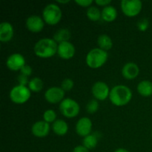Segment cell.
<instances>
[{
    "label": "cell",
    "instance_id": "obj_15",
    "mask_svg": "<svg viewBox=\"0 0 152 152\" xmlns=\"http://www.w3.org/2000/svg\"><path fill=\"white\" fill-rule=\"evenodd\" d=\"M140 73L139 67L134 62H128L122 69V74L123 77L127 80H134L138 76Z\"/></svg>",
    "mask_w": 152,
    "mask_h": 152
},
{
    "label": "cell",
    "instance_id": "obj_21",
    "mask_svg": "<svg viewBox=\"0 0 152 152\" xmlns=\"http://www.w3.org/2000/svg\"><path fill=\"white\" fill-rule=\"evenodd\" d=\"M97 43L99 48L103 50H105V51L111 50V48L113 47L112 40L106 34H102V35L99 36L98 37Z\"/></svg>",
    "mask_w": 152,
    "mask_h": 152
},
{
    "label": "cell",
    "instance_id": "obj_35",
    "mask_svg": "<svg viewBox=\"0 0 152 152\" xmlns=\"http://www.w3.org/2000/svg\"><path fill=\"white\" fill-rule=\"evenodd\" d=\"M69 0H66V1H62V0H58L57 2L61 3V4H66V3L69 2Z\"/></svg>",
    "mask_w": 152,
    "mask_h": 152
},
{
    "label": "cell",
    "instance_id": "obj_17",
    "mask_svg": "<svg viewBox=\"0 0 152 152\" xmlns=\"http://www.w3.org/2000/svg\"><path fill=\"white\" fill-rule=\"evenodd\" d=\"M52 129L56 134L64 136L68 131V126L63 120H56L52 125Z\"/></svg>",
    "mask_w": 152,
    "mask_h": 152
},
{
    "label": "cell",
    "instance_id": "obj_14",
    "mask_svg": "<svg viewBox=\"0 0 152 152\" xmlns=\"http://www.w3.org/2000/svg\"><path fill=\"white\" fill-rule=\"evenodd\" d=\"M32 134L35 137L42 138L47 136L50 132V125L45 121H38L34 123L31 128Z\"/></svg>",
    "mask_w": 152,
    "mask_h": 152
},
{
    "label": "cell",
    "instance_id": "obj_28",
    "mask_svg": "<svg viewBox=\"0 0 152 152\" xmlns=\"http://www.w3.org/2000/svg\"><path fill=\"white\" fill-rule=\"evenodd\" d=\"M148 27H149V22H148V19H145V18L138 21L137 28L140 31H145L148 29Z\"/></svg>",
    "mask_w": 152,
    "mask_h": 152
},
{
    "label": "cell",
    "instance_id": "obj_3",
    "mask_svg": "<svg viewBox=\"0 0 152 152\" xmlns=\"http://www.w3.org/2000/svg\"><path fill=\"white\" fill-rule=\"evenodd\" d=\"M108 53L100 48H94L88 53L86 56V64L91 68H99L106 62Z\"/></svg>",
    "mask_w": 152,
    "mask_h": 152
},
{
    "label": "cell",
    "instance_id": "obj_25",
    "mask_svg": "<svg viewBox=\"0 0 152 152\" xmlns=\"http://www.w3.org/2000/svg\"><path fill=\"white\" fill-rule=\"evenodd\" d=\"M43 119H44V121H45L46 123H53L56 121V112L52 109L46 110L44 114H43Z\"/></svg>",
    "mask_w": 152,
    "mask_h": 152
},
{
    "label": "cell",
    "instance_id": "obj_36",
    "mask_svg": "<svg viewBox=\"0 0 152 152\" xmlns=\"http://www.w3.org/2000/svg\"><path fill=\"white\" fill-rule=\"evenodd\" d=\"M151 137H152V133H151Z\"/></svg>",
    "mask_w": 152,
    "mask_h": 152
},
{
    "label": "cell",
    "instance_id": "obj_6",
    "mask_svg": "<svg viewBox=\"0 0 152 152\" xmlns=\"http://www.w3.org/2000/svg\"><path fill=\"white\" fill-rule=\"evenodd\" d=\"M10 99L16 104H23L31 97V90L28 87L23 86H16L10 91Z\"/></svg>",
    "mask_w": 152,
    "mask_h": 152
},
{
    "label": "cell",
    "instance_id": "obj_19",
    "mask_svg": "<svg viewBox=\"0 0 152 152\" xmlns=\"http://www.w3.org/2000/svg\"><path fill=\"white\" fill-rule=\"evenodd\" d=\"M137 91L141 96H150L152 95V83L148 80L141 81L137 86Z\"/></svg>",
    "mask_w": 152,
    "mask_h": 152
},
{
    "label": "cell",
    "instance_id": "obj_24",
    "mask_svg": "<svg viewBox=\"0 0 152 152\" xmlns=\"http://www.w3.org/2000/svg\"><path fill=\"white\" fill-rule=\"evenodd\" d=\"M87 16L90 20L98 21L102 17V12L94 6H91L87 10Z\"/></svg>",
    "mask_w": 152,
    "mask_h": 152
},
{
    "label": "cell",
    "instance_id": "obj_8",
    "mask_svg": "<svg viewBox=\"0 0 152 152\" xmlns=\"http://www.w3.org/2000/svg\"><path fill=\"white\" fill-rule=\"evenodd\" d=\"M110 91L108 86L104 82H96L92 87V94L97 100L103 101L109 97Z\"/></svg>",
    "mask_w": 152,
    "mask_h": 152
},
{
    "label": "cell",
    "instance_id": "obj_4",
    "mask_svg": "<svg viewBox=\"0 0 152 152\" xmlns=\"http://www.w3.org/2000/svg\"><path fill=\"white\" fill-rule=\"evenodd\" d=\"M42 18L48 25H55L62 19V10L57 4L50 3L45 7L42 11Z\"/></svg>",
    "mask_w": 152,
    "mask_h": 152
},
{
    "label": "cell",
    "instance_id": "obj_1",
    "mask_svg": "<svg viewBox=\"0 0 152 152\" xmlns=\"http://www.w3.org/2000/svg\"><path fill=\"white\" fill-rule=\"evenodd\" d=\"M132 98V92L131 89L123 85L114 86L110 91V101L116 106H123L127 105Z\"/></svg>",
    "mask_w": 152,
    "mask_h": 152
},
{
    "label": "cell",
    "instance_id": "obj_10",
    "mask_svg": "<svg viewBox=\"0 0 152 152\" xmlns=\"http://www.w3.org/2000/svg\"><path fill=\"white\" fill-rule=\"evenodd\" d=\"M92 130V122L88 117H82L76 124V132L80 137L88 136L91 134Z\"/></svg>",
    "mask_w": 152,
    "mask_h": 152
},
{
    "label": "cell",
    "instance_id": "obj_2",
    "mask_svg": "<svg viewBox=\"0 0 152 152\" xmlns=\"http://www.w3.org/2000/svg\"><path fill=\"white\" fill-rule=\"evenodd\" d=\"M58 45L53 39L44 38L34 45V53L40 58H50L57 53Z\"/></svg>",
    "mask_w": 152,
    "mask_h": 152
},
{
    "label": "cell",
    "instance_id": "obj_20",
    "mask_svg": "<svg viewBox=\"0 0 152 152\" xmlns=\"http://www.w3.org/2000/svg\"><path fill=\"white\" fill-rule=\"evenodd\" d=\"M71 38V32L67 28H61L58 30L54 34L53 37V39L56 42V43L65 42H68V40Z\"/></svg>",
    "mask_w": 152,
    "mask_h": 152
},
{
    "label": "cell",
    "instance_id": "obj_9",
    "mask_svg": "<svg viewBox=\"0 0 152 152\" xmlns=\"http://www.w3.org/2000/svg\"><path fill=\"white\" fill-rule=\"evenodd\" d=\"M65 96V91L62 89V88L51 87L48 89L45 93V98L46 101L51 104H56L58 102H61L64 99Z\"/></svg>",
    "mask_w": 152,
    "mask_h": 152
},
{
    "label": "cell",
    "instance_id": "obj_12",
    "mask_svg": "<svg viewBox=\"0 0 152 152\" xmlns=\"http://www.w3.org/2000/svg\"><path fill=\"white\" fill-rule=\"evenodd\" d=\"M57 54L63 59H70L75 54V47L70 42L58 44Z\"/></svg>",
    "mask_w": 152,
    "mask_h": 152
},
{
    "label": "cell",
    "instance_id": "obj_34",
    "mask_svg": "<svg viewBox=\"0 0 152 152\" xmlns=\"http://www.w3.org/2000/svg\"><path fill=\"white\" fill-rule=\"evenodd\" d=\"M114 152H129V151H128L127 149H126V148H117V149L115 150Z\"/></svg>",
    "mask_w": 152,
    "mask_h": 152
},
{
    "label": "cell",
    "instance_id": "obj_30",
    "mask_svg": "<svg viewBox=\"0 0 152 152\" xmlns=\"http://www.w3.org/2000/svg\"><path fill=\"white\" fill-rule=\"evenodd\" d=\"M94 1L92 0H75L76 4H79L81 7H89L92 4Z\"/></svg>",
    "mask_w": 152,
    "mask_h": 152
},
{
    "label": "cell",
    "instance_id": "obj_33",
    "mask_svg": "<svg viewBox=\"0 0 152 152\" xmlns=\"http://www.w3.org/2000/svg\"><path fill=\"white\" fill-rule=\"evenodd\" d=\"M72 152H89V150L86 148V147L82 145H77L74 148Z\"/></svg>",
    "mask_w": 152,
    "mask_h": 152
},
{
    "label": "cell",
    "instance_id": "obj_26",
    "mask_svg": "<svg viewBox=\"0 0 152 152\" xmlns=\"http://www.w3.org/2000/svg\"><path fill=\"white\" fill-rule=\"evenodd\" d=\"M99 109V102L96 99H91L86 105V111L89 114H94Z\"/></svg>",
    "mask_w": 152,
    "mask_h": 152
},
{
    "label": "cell",
    "instance_id": "obj_29",
    "mask_svg": "<svg viewBox=\"0 0 152 152\" xmlns=\"http://www.w3.org/2000/svg\"><path fill=\"white\" fill-rule=\"evenodd\" d=\"M20 72L21 74H23V75L26 76V77H29L32 74V68H31V67L30 65H25L20 70Z\"/></svg>",
    "mask_w": 152,
    "mask_h": 152
},
{
    "label": "cell",
    "instance_id": "obj_22",
    "mask_svg": "<svg viewBox=\"0 0 152 152\" xmlns=\"http://www.w3.org/2000/svg\"><path fill=\"white\" fill-rule=\"evenodd\" d=\"M98 142V138L96 134H91L88 136L83 137V145L88 148V150L94 149L96 146Z\"/></svg>",
    "mask_w": 152,
    "mask_h": 152
},
{
    "label": "cell",
    "instance_id": "obj_18",
    "mask_svg": "<svg viewBox=\"0 0 152 152\" xmlns=\"http://www.w3.org/2000/svg\"><path fill=\"white\" fill-rule=\"evenodd\" d=\"M117 16V11L114 7L111 5L106 6L102 10V19L108 22H113Z\"/></svg>",
    "mask_w": 152,
    "mask_h": 152
},
{
    "label": "cell",
    "instance_id": "obj_16",
    "mask_svg": "<svg viewBox=\"0 0 152 152\" xmlns=\"http://www.w3.org/2000/svg\"><path fill=\"white\" fill-rule=\"evenodd\" d=\"M13 36V28L10 22H4L0 24V41L7 42Z\"/></svg>",
    "mask_w": 152,
    "mask_h": 152
},
{
    "label": "cell",
    "instance_id": "obj_5",
    "mask_svg": "<svg viewBox=\"0 0 152 152\" xmlns=\"http://www.w3.org/2000/svg\"><path fill=\"white\" fill-rule=\"evenodd\" d=\"M59 111L64 117L67 118H74L80 113V107L78 102L74 99L65 98L59 104Z\"/></svg>",
    "mask_w": 152,
    "mask_h": 152
},
{
    "label": "cell",
    "instance_id": "obj_11",
    "mask_svg": "<svg viewBox=\"0 0 152 152\" xmlns=\"http://www.w3.org/2000/svg\"><path fill=\"white\" fill-rule=\"evenodd\" d=\"M6 65L10 70L16 71L22 69V67L25 66L26 64H25V57L22 54L13 53L7 58Z\"/></svg>",
    "mask_w": 152,
    "mask_h": 152
},
{
    "label": "cell",
    "instance_id": "obj_13",
    "mask_svg": "<svg viewBox=\"0 0 152 152\" xmlns=\"http://www.w3.org/2000/svg\"><path fill=\"white\" fill-rule=\"evenodd\" d=\"M44 21L40 16L33 15L26 20V27L28 31L33 33H39L44 28Z\"/></svg>",
    "mask_w": 152,
    "mask_h": 152
},
{
    "label": "cell",
    "instance_id": "obj_32",
    "mask_svg": "<svg viewBox=\"0 0 152 152\" xmlns=\"http://www.w3.org/2000/svg\"><path fill=\"white\" fill-rule=\"evenodd\" d=\"M95 3L99 6H105V7H106V6L109 5V4H111V0H96Z\"/></svg>",
    "mask_w": 152,
    "mask_h": 152
},
{
    "label": "cell",
    "instance_id": "obj_7",
    "mask_svg": "<svg viewBox=\"0 0 152 152\" xmlns=\"http://www.w3.org/2000/svg\"><path fill=\"white\" fill-rule=\"evenodd\" d=\"M142 4L140 0H123L121 1V9L123 13L129 17L136 16L140 13Z\"/></svg>",
    "mask_w": 152,
    "mask_h": 152
},
{
    "label": "cell",
    "instance_id": "obj_23",
    "mask_svg": "<svg viewBox=\"0 0 152 152\" xmlns=\"http://www.w3.org/2000/svg\"><path fill=\"white\" fill-rule=\"evenodd\" d=\"M28 86L31 91L39 92L43 88V82L39 77H34L30 80Z\"/></svg>",
    "mask_w": 152,
    "mask_h": 152
},
{
    "label": "cell",
    "instance_id": "obj_27",
    "mask_svg": "<svg viewBox=\"0 0 152 152\" xmlns=\"http://www.w3.org/2000/svg\"><path fill=\"white\" fill-rule=\"evenodd\" d=\"M74 83L71 79L69 78H66L61 83V88L63 91H71V89L74 88Z\"/></svg>",
    "mask_w": 152,
    "mask_h": 152
},
{
    "label": "cell",
    "instance_id": "obj_31",
    "mask_svg": "<svg viewBox=\"0 0 152 152\" xmlns=\"http://www.w3.org/2000/svg\"><path fill=\"white\" fill-rule=\"evenodd\" d=\"M18 82H19V85L20 86H26V85L28 84V77H26V76L23 75V74H21L18 77Z\"/></svg>",
    "mask_w": 152,
    "mask_h": 152
}]
</instances>
